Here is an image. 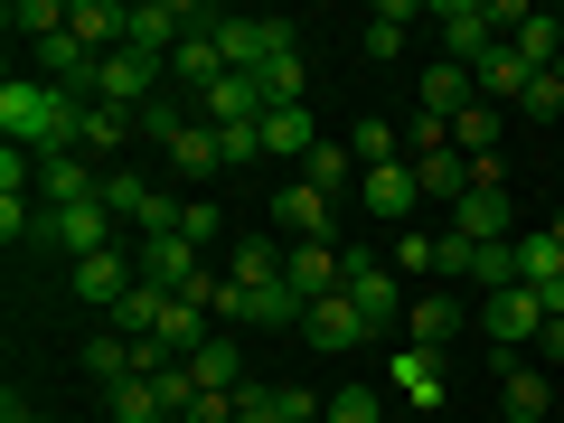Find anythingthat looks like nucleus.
<instances>
[{
  "label": "nucleus",
  "mask_w": 564,
  "mask_h": 423,
  "mask_svg": "<svg viewBox=\"0 0 564 423\" xmlns=\"http://www.w3.org/2000/svg\"><path fill=\"white\" fill-rule=\"evenodd\" d=\"M273 217H282V236H292V245H302V236H329V245H339V198H321L311 180H292V188H282V198H273Z\"/></svg>",
  "instance_id": "f8f14e48"
},
{
  "label": "nucleus",
  "mask_w": 564,
  "mask_h": 423,
  "mask_svg": "<svg viewBox=\"0 0 564 423\" xmlns=\"http://www.w3.org/2000/svg\"><path fill=\"white\" fill-rule=\"evenodd\" d=\"M132 282H141L132 245H113V254H85V263H76V302H85V311H104V321H113V311H122V292H132Z\"/></svg>",
  "instance_id": "0eeeda50"
},
{
  "label": "nucleus",
  "mask_w": 564,
  "mask_h": 423,
  "mask_svg": "<svg viewBox=\"0 0 564 423\" xmlns=\"http://www.w3.org/2000/svg\"><path fill=\"white\" fill-rule=\"evenodd\" d=\"M433 245H443V236H414V226H404V236H395V263H404V273H433Z\"/></svg>",
  "instance_id": "e433bc0d"
},
{
  "label": "nucleus",
  "mask_w": 564,
  "mask_h": 423,
  "mask_svg": "<svg viewBox=\"0 0 564 423\" xmlns=\"http://www.w3.org/2000/svg\"><path fill=\"white\" fill-rule=\"evenodd\" d=\"M188 377H198V395H245V348L217 329V339H207L198 358H188Z\"/></svg>",
  "instance_id": "f3484780"
},
{
  "label": "nucleus",
  "mask_w": 564,
  "mask_h": 423,
  "mask_svg": "<svg viewBox=\"0 0 564 423\" xmlns=\"http://www.w3.org/2000/svg\"><path fill=\"white\" fill-rule=\"evenodd\" d=\"M395 395L414 404V414H433V404H443V358H423V348H395Z\"/></svg>",
  "instance_id": "5701e85b"
},
{
  "label": "nucleus",
  "mask_w": 564,
  "mask_h": 423,
  "mask_svg": "<svg viewBox=\"0 0 564 423\" xmlns=\"http://www.w3.org/2000/svg\"><path fill=\"white\" fill-rule=\"evenodd\" d=\"M414 20H433V10H414V0H386V10H367V39H358V47H367L377 66H386V57H404Z\"/></svg>",
  "instance_id": "6ab92c4d"
},
{
  "label": "nucleus",
  "mask_w": 564,
  "mask_h": 423,
  "mask_svg": "<svg viewBox=\"0 0 564 423\" xmlns=\"http://www.w3.org/2000/svg\"><path fill=\"white\" fill-rule=\"evenodd\" d=\"M161 95H170V66L132 57V47H113L95 66V104H113V113H141V104H161Z\"/></svg>",
  "instance_id": "20e7f679"
},
{
  "label": "nucleus",
  "mask_w": 564,
  "mask_h": 423,
  "mask_svg": "<svg viewBox=\"0 0 564 423\" xmlns=\"http://www.w3.org/2000/svg\"><path fill=\"white\" fill-rule=\"evenodd\" d=\"M545 404H555V386H545L527 358H508V367H499V414H508V423H545Z\"/></svg>",
  "instance_id": "2eb2a0df"
},
{
  "label": "nucleus",
  "mask_w": 564,
  "mask_h": 423,
  "mask_svg": "<svg viewBox=\"0 0 564 423\" xmlns=\"http://www.w3.org/2000/svg\"><path fill=\"white\" fill-rule=\"evenodd\" d=\"M170 170H180V180H217V170H226V151H217V132H207V122H188V132L170 141Z\"/></svg>",
  "instance_id": "bb28decb"
},
{
  "label": "nucleus",
  "mask_w": 564,
  "mask_h": 423,
  "mask_svg": "<svg viewBox=\"0 0 564 423\" xmlns=\"http://www.w3.org/2000/svg\"><path fill=\"white\" fill-rule=\"evenodd\" d=\"M302 180L321 188V198H358V151H348V141H321L302 161Z\"/></svg>",
  "instance_id": "4be33fe9"
},
{
  "label": "nucleus",
  "mask_w": 564,
  "mask_h": 423,
  "mask_svg": "<svg viewBox=\"0 0 564 423\" xmlns=\"http://www.w3.org/2000/svg\"><path fill=\"white\" fill-rule=\"evenodd\" d=\"M536 348H545V367H564V321H545V329H536Z\"/></svg>",
  "instance_id": "4c0bfd02"
},
{
  "label": "nucleus",
  "mask_w": 564,
  "mask_h": 423,
  "mask_svg": "<svg viewBox=\"0 0 564 423\" xmlns=\"http://www.w3.org/2000/svg\"><path fill=\"white\" fill-rule=\"evenodd\" d=\"M536 302H545V321H564V273H555V282H536Z\"/></svg>",
  "instance_id": "58836bf2"
},
{
  "label": "nucleus",
  "mask_w": 564,
  "mask_h": 423,
  "mask_svg": "<svg viewBox=\"0 0 564 423\" xmlns=\"http://www.w3.org/2000/svg\"><path fill=\"white\" fill-rule=\"evenodd\" d=\"M263 151H273V161H311V151H321V113H311V104L263 113Z\"/></svg>",
  "instance_id": "4468645a"
},
{
  "label": "nucleus",
  "mask_w": 564,
  "mask_h": 423,
  "mask_svg": "<svg viewBox=\"0 0 564 423\" xmlns=\"http://www.w3.org/2000/svg\"><path fill=\"white\" fill-rule=\"evenodd\" d=\"M518 113H527V122H555V113H564V76H555V66H545V76L518 95Z\"/></svg>",
  "instance_id": "72a5a7b5"
},
{
  "label": "nucleus",
  "mask_w": 564,
  "mask_h": 423,
  "mask_svg": "<svg viewBox=\"0 0 564 423\" xmlns=\"http://www.w3.org/2000/svg\"><path fill=\"white\" fill-rule=\"evenodd\" d=\"M188 122H198V113H188V104H170V95H161V104H141V113H132V132H141V141H161V151H170V141H180Z\"/></svg>",
  "instance_id": "2f4dec72"
},
{
  "label": "nucleus",
  "mask_w": 564,
  "mask_h": 423,
  "mask_svg": "<svg viewBox=\"0 0 564 423\" xmlns=\"http://www.w3.org/2000/svg\"><path fill=\"white\" fill-rule=\"evenodd\" d=\"M508 47H518V57L536 66V76H545V66L564 57V10H527V20H518V39H508Z\"/></svg>",
  "instance_id": "393cba45"
},
{
  "label": "nucleus",
  "mask_w": 564,
  "mask_h": 423,
  "mask_svg": "<svg viewBox=\"0 0 564 423\" xmlns=\"http://www.w3.org/2000/svg\"><path fill=\"white\" fill-rule=\"evenodd\" d=\"M470 329V311H462V292H423L414 311H404V348H423V358H452V339Z\"/></svg>",
  "instance_id": "423d86ee"
},
{
  "label": "nucleus",
  "mask_w": 564,
  "mask_h": 423,
  "mask_svg": "<svg viewBox=\"0 0 564 423\" xmlns=\"http://www.w3.org/2000/svg\"><path fill=\"white\" fill-rule=\"evenodd\" d=\"M470 104H480V76H470V66H423V113H443V122H462Z\"/></svg>",
  "instance_id": "dca6fc26"
},
{
  "label": "nucleus",
  "mask_w": 564,
  "mask_h": 423,
  "mask_svg": "<svg viewBox=\"0 0 564 423\" xmlns=\"http://www.w3.org/2000/svg\"><path fill=\"white\" fill-rule=\"evenodd\" d=\"M348 151H358V170H386V161H404V151H395V122H386V113H358Z\"/></svg>",
  "instance_id": "7c9ffc66"
},
{
  "label": "nucleus",
  "mask_w": 564,
  "mask_h": 423,
  "mask_svg": "<svg viewBox=\"0 0 564 423\" xmlns=\"http://www.w3.org/2000/svg\"><path fill=\"white\" fill-rule=\"evenodd\" d=\"M132 263H141V282H161V292H188V282L207 273V254H198L188 236H141Z\"/></svg>",
  "instance_id": "9d476101"
},
{
  "label": "nucleus",
  "mask_w": 564,
  "mask_h": 423,
  "mask_svg": "<svg viewBox=\"0 0 564 423\" xmlns=\"http://www.w3.org/2000/svg\"><path fill=\"white\" fill-rule=\"evenodd\" d=\"M254 95H263V113H282V104H311V57L292 47V57H273L254 76Z\"/></svg>",
  "instance_id": "b1692460"
},
{
  "label": "nucleus",
  "mask_w": 564,
  "mask_h": 423,
  "mask_svg": "<svg viewBox=\"0 0 564 423\" xmlns=\"http://www.w3.org/2000/svg\"><path fill=\"white\" fill-rule=\"evenodd\" d=\"M85 198H104V170L95 161H39V207H85Z\"/></svg>",
  "instance_id": "ddd939ff"
},
{
  "label": "nucleus",
  "mask_w": 564,
  "mask_h": 423,
  "mask_svg": "<svg viewBox=\"0 0 564 423\" xmlns=\"http://www.w3.org/2000/svg\"><path fill=\"white\" fill-rule=\"evenodd\" d=\"M470 329H489V348H499V367H508L518 348H536V329H545V302L527 292V282H518V292H489V302L470 311Z\"/></svg>",
  "instance_id": "7ed1b4c3"
},
{
  "label": "nucleus",
  "mask_w": 564,
  "mask_h": 423,
  "mask_svg": "<svg viewBox=\"0 0 564 423\" xmlns=\"http://www.w3.org/2000/svg\"><path fill=\"white\" fill-rule=\"evenodd\" d=\"M85 95H57L47 76H10L0 85V151H29V161H66L85 141Z\"/></svg>",
  "instance_id": "f257e3e1"
},
{
  "label": "nucleus",
  "mask_w": 564,
  "mask_h": 423,
  "mask_svg": "<svg viewBox=\"0 0 564 423\" xmlns=\"http://www.w3.org/2000/svg\"><path fill=\"white\" fill-rule=\"evenodd\" d=\"M358 207L367 217H386L404 236V217L423 207V180H414V161H386V170H358Z\"/></svg>",
  "instance_id": "39448f33"
},
{
  "label": "nucleus",
  "mask_w": 564,
  "mask_h": 423,
  "mask_svg": "<svg viewBox=\"0 0 564 423\" xmlns=\"http://www.w3.org/2000/svg\"><path fill=\"white\" fill-rule=\"evenodd\" d=\"M339 292L367 311V329H395V263L386 254H358V245H348V282Z\"/></svg>",
  "instance_id": "6e6552de"
},
{
  "label": "nucleus",
  "mask_w": 564,
  "mask_h": 423,
  "mask_svg": "<svg viewBox=\"0 0 564 423\" xmlns=\"http://www.w3.org/2000/svg\"><path fill=\"white\" fill-rule=\"evenodd\" d=\"M321 423H386V395H377V386H339Z\"/></svg>",
  "instance_id": "473e14b6"
},
{
  "label": "nucleus",
  "mask_w": 564,
  "mask_h": 423,
  "mask_svg": "<svg viewBox=\"0 0 564 423\" xmlns=\"http://www.w3.org/2000/svg\"><path fill=\"white\" fill-rule=\"evenodd\" d=\"M302 339H311V348H329V358H348V348L367 339V311L348 302V292H329V302H311V311H302Z\"/></svg>",
  "instance_id": "9b49d317"
},
{
  "label": "nucleus",
  "mask_w": 564,
  "mask_h": 423,
  "mask_svg": "<svg viewBox=\"0 0 564 423\" xmlns=\"http://www.w3.org/2000/svg\"><path fill=\"white\" fill-rule=\"evenodd\" d=\"M545 236H555V245H564V207H555V217H545Z\"/></svg>",
  "instance_id": "ea45409f"
},
{
  "label": "nucleus",
  "mask_w": 564,
  "mask_h": 423,
  "mask_svg": "<svg viewBox=\"0 0 564 423\" xmlns=\"http://www.w3.org/2000/svg\"><path fill=\"white\" fill-rule=\"evenodd\" d=\"M217 151H226V170L263 161V122H226V132H217Z\"/></svg>",
  "instance_id": "f704fd0d"
},
{
  "label": "nucleus",
  "mask_w": 564,
  "mask_h": 423,
  "mask_svg": "<svg viewBox=\"0 0 564 423\" xmlns=\"http://www.w3.org/2000/svg\"><path fill=\"white\" fill-rule=\"evenodd\" d=\"M104 414L113 423H170V404H161L151 377H122V386H104Z\"/></svg>",
  "instance_id": "a878e982"
},
{
  "label": "nucleus",
  "mask_w": 564,
  "mask_h": 423,
  "mask_svg": "<svg viewBox=\"0 0 564 423\" xmlns=\"http://www.w3.org/2000/svg\"><path fill=\"white\" fill-rule=\"evenodd\" d=\"M527 85H536V66H527L518 47L499 39V47H489V57H480V104H518Z\"/></svg>",
  "instance_id": "412c9836"
},
{
  "label": "nucleus",
  "mask_w": 564,
  "mask_h": 423,
  "mask_svg": "<svg viewBox=\"0 0 564 423\" xmlns=\"http://www.w3.org/2000/svg\"><path fill=\"white\" fill-rule=\"evenodd\" d=\"M113 207H104V198H85V207H39V245H57V254H113Z\"/></svg>",
  "instance_id": "f03ea898"
},
{
  "label": "nucleus",
  "mask_w": 564,
  "mask_h": 423,
  "mask_svg": "<svg viewBox=\"0 0 564 423\" xmlns=\"http://www.w3.org/2000/svg\"><path fill=\"white\" fill-rule=\"evenodd\" d=\"M414 180H423V198H443V207L470 198V161H462V151H433V161H414Z\"/></svg>",
  "instance_id": "cd10ccee"
},
{
  "label": "nucleus",
  "mask_w": 564,
  "mask_h": 423,
  "mask_svg": "<svg viewBox=\"0 0 564 423\" xmlns=\"http://www.w3.org/2000/svg\"><path fill=\"white\" fill-rule=\"evenodd\" d=\"M198 122H207V132H226V122H263L254 76H226V85H207V95H198Z\"/></svg>",
  "instance_id": "a211bd4d"
},
{
  "label": "nucleus",
  "mask_w": 564,
  "mask_h": 423,
  "mask_svg": "<svg viewBox=\"0 0 564 423\" xmlns=\"http://www.w3.org/2000/svg\"><path fill=\"white\" fill-rule=\"evenodd\" d=\"M452 151H462V161H499V104H470V113L452 122Z\"/></svg>",
  "instance_id": "c85d7f7f"
},
{
  "label": "nucleus",
  "mask_w": 564,
  "mask_h": 423,
  "mask_svg": "<svg viewBox=\"0 0 564 423\" xmlns=\"http://www.w3.org/2000/svg\"><path fill=\"white\" fill-rule=\"evenodd\" d=\"M452 236H462V245H518V207H508V188H470V198L452 207Z\"/></svg>",
  "instance_id": "1a4fd4ad"
},
{
  "label": "nucleus",
  "mask_w": 564,
  "mask_h": 423,
  "mask_svg": "<svg viewBox=\"0 0 564 423\" xmlns=\"http://www.w3.org/2000/svg\"><path fill=\"white\" fill-rule=\"evenodd\" d=\"M122 141H132V113H113V104H95V113H85V141H76V161H113Z\"/></svg>",
  "instance_id": "c756f323"
},
{
  "label": "nucleus",
  "mask_w": 564,
  "mask_h": 423,
  "mask_svg": "<svg viewBox=\"0 0 564 423\" xmlns=\"http://www.w3.org/2000/svg\"><path fill=\"white\" fill-rule=\"evenodd\" d=\"M180 236H188V245H226V207H207V198L180 207Z\"/></svg>",
  "instance_id": "c9c22d12"
},
{
  "label": "nucleus",
  "mask_w": 564,
  "mask_h": 423,
  "mask_svg": "<svg viewBox=\"0 0 564 423\" xmlns=\"http://www.w3.org/2000/svg\"><path fill=\"white\" fill-rule=\"evenodd\" d=\"M282 254H292L282 236H245L236 263H226V282H245V292H273V282H282Z\"/></svg>",
  "instance_id": "aec40b11"
}]
</instances>
